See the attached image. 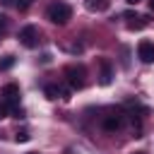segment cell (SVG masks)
Segmentation results:
<instances>
[{
  "label": "cell",
  "instance_id": "cell-9",
  "mask_svg": "<svg viewBox=\"0 0 154 154\" xmlns=\"http://www.w3.org/2000/svg\"><path fill=\"white\" fill-rule=\"evenodd\" d=\"M43 94H46V99H51V101H53V99H58L63 91H60V87H58V84H46V87H43Z\"/></svg>",
  "mask_w": 154,
  "mask_h": 154
},
{
  "label": "cell",
  "instance_id": "cell-15",
  "mask_svg": "<svg viewBox=\"0 0 154 154\" xmlns=\"http://www.w3.org/2000/svg\"><path fill=\"white\" fill-rule=\"evenodd\" d=\"M7 111H10V106H7V103H0V120L7 118Z\"/></svg>",
  "mask_w": 154,
  "mask_h": 154
},
{
  "label": "cell",
  "instance_id": "cell-8",
  "mask_svg": "<svg viewBox=\"0 0 154 154\" xmlns=\"http://www.w3.org/2000/svg\"><path fill=\"white\" fill-rule=\"evenodd\" d=\"M108 7V0H87V10L89 12H103Z\"/></svg>",
  "mask_w": 154,
  "mask_h": 154
},
{
  "label": "cell",
  "instance_id": "cell-18",
  "mask_svg": "<svg viewBox=\"0 0 154 154\" xmlns=\"http://www.w3.org/2000/svg\"><path fill=\"white\" fill-rule=\"evenodd\" d=\"M2 2H5V5H12V0H2Z\"/></svg>",
  "mask_w": 154,
  "mask_h": 154
},
{
  "label": "cell",
  "instance_id": "cell-20",
  "mask_svg": "<svg viewBox=\"0 0 154 154\" xmlns=\"http://www.w3.org/2000/svg\"><path fill=\"white\" fill-rule=\"evenodd\" d=\"M29 154H38V152H29Z\"/></svg>",
  "mask_w": 154,
  "mask_h": 154
},
{
  "label": "cell",
  "instance_id": "cell-16",
  "mask_svg": "<svg viewBox=\"0 0 154 154\" xmlns=\"http://www.w3.org/2000/svg\"><path fill=\"white\" fill-rule=\"evenodd\" d=\"M125 2H128V5H137L140 0H125Z\"/></svg>",
  "mask_w": 154,
  "mask_h": 154
},
{
  "label": "cell",
  "instance_id": "cell-7",
  "mask_svg": "<svg viewBox=\"0 0 154 154\" xmlns=\"http://www.w3.org/2000/svg\"><path fill=\"white\" fill-rule=\"evenodd\" d=\"M99 65H101V77H99V82H101V84H111V77H113V70H111V63H108V60L103 58V60H101Z\"/></svg>",
  "mask_w": 154,
  "mask_h": 154
},
{
  "label": "cell",
  "instance_id": "cell-19",
  "mask_svg": "<svg viewBox=\"0 0 154 154\" xmlns=\"http://www.w3.org/2000/svg\"><path fill=\"white\" fill-rule=\"evenodd\" d=\"M132 154H147V152H132Z\"/></svg>",
  "mask_w": 154,
  "mask_h": 154
},
{
  "label": "cell",
  "instance_id": "cell-17",
  "mask_svg": "<svg viewBox=\"0 0 154 154\" xmlns=\"http://www.w3.org/2000/svg\"><path fill=\"white\" fill-rule=\"evenodd\" d=\"M149 7H152V12H154V0H149Z\"/></svg>",
  "mask_w": 154,
  "mask_h": 154
},
{
  "label": "cell",
  "instance_id": "cell-4",
  "mask_svg": "<svg viewBox=\"0 0 154 154\" xmlns=\"http://www.w3.org/2000/svg\"><path fill=\"white\" fill-rule=\"evenodd\" d=\"M123 123H125V116H123V113H108V116L101 118V128H103L106 132H116V130H120Z\"/></svg>",
  "mask_w": 154,
  "mask_h": 154
},
{
  "label": "cell",
  "instance_id": "cell-3",
  "mask_svg": "<svg viewBox=\"0 0 154 154\" xmlns=\"http://www.w3.org/2000/svg\"><path fill=\"white\" fill-rule=\"evenodd\" d=\"M19 43L24 46V48H36L38 46V29L36 26H24L22 31H19Z\"/></svg>",
  "mask_w": 154,
  "mask_h": 154
},
{
  "label": "cell",
  "instance_id": "cell-2",
  "mask_svg": "<svg viewBox=\"0 0 154 154\" xmlns=\"http://www.w3.org/2000/svg\"><path fill=\"white\" fill-rule=\"evenodd\" d=\"M65 77H67L70 89H82L87 82V70H84V65H70L65 70Z\"/></svg>",
  "mask_w": 154,
  "mask_h": 154
},
{
  "label": "cell",
  "instance_id": "cell-1",
  "mask_svg": "<svg viewBox=\"0 0 154 154\" xmlns=\"http://www.w3.org/2000/svg\"><path fill=\"white\" fill-rule=\"evenodd\" d=\"M46 17L53 22V24H67L70 22V17H72V7L70 5H65V2H53L48 10H46Z\"/></svg>",
  "mask_w": 154,
  "mask_h": 154
},
{
  "label": "cell",
  "instance_id": "cell-11",
  "mask_svg": "<svg viewBox=\"0 0 154 154\" xmlns=\"http://www.w3.org/2000/svg\"><path fill=\"white\" fill-rule=\"evenodd\" d=\"M14 140H17V142H29V140H31V135H29L26 130H19V132L14 135Z\"/></svg>",
  "mask_w": 154,
  "mask_h": 154
},
{
  "label": "cell",
  "instance_id": "cell-6",
  "mask_svg": "<svg viewBox=\"0 0 154 154\" xmlns=\"http://www.w3.org/2000/svg\"><path fill=\"white\" fill-rule=\"evenodd\" d=\"M137 58L142 63H154V43L152 41H140L137 46Z\"/></svg>",
  "mask_w": 154,
  "mask_h": 154
},
{
  "label": "cell",
  "instance_id": "cell-13",
  "mask_svg": "<svg viewBox=\"0 0 154 154\" xmlns=\"http://www.w3.org/2000/svg\"><path fill=\"white\" fill-rule=\"evenodd\" d=\"M31 2H34V0H17V10H19V12H24V10H29V7H31Z\"/></svg>",
  "mask_w": 154,
  "mask_h": 154
},
{
  "label": "cell",
  "instance_id": "cell-14",
  "mask_svg": "<svg viewBox=\"0 0 154 154\" xmlns=\"http://www.w3.org/2000/svg\"><path fill=\"white\" fill-rule=\"evenodd\" d=\"M5 31H7V17L0 14V36H5Z\"/></svg>",
  "mask_w": 154,
  "mask_h": 154
},
{
  "label": "cell",
  "instance_id": "cell-10",
  "mask_svg": "<svg viewBox=\"0 0 154 154\" xmlns=\"http://www.w3.org/2000/svg\"><path fill=\"white\" fill-rule=\"evenodd\" d=\"M12 65H14V55H5V58L0 60V72H2V70H10Z\"/></svg>",
  "mask_w": 154,
  "mask_h": 154
},
{
  "label": "cell",
  "instance_id": "cell-12",
  "mask_svg": "<svg viewBox=\"0 0 154 154\" xmlns=\"http://www.w3.org/2000/svg\"><path fill=\"white\" fill-rule=\"evenodd\" d=\"M10 113H12V118H24V111L19 108V103L17 106H10Z\"/></svg>",
  "mask_w": 154,
  "mask_h": 154
},
{
  "label": "cell",
  "instance_id": "cell-5",
  "mask_svg": "<svg viewBox=\"0 0 154 154\" xmlns=\"http://www.w3.org/2000/svg\"><path fill=\"white\" fill-rule=\"evenodd\" d=\"M19 84H14V82H10V84H5L2 87V101L7 103V106H17L19 103Z\"/></svg>",
  "mask_w": 154,
  "mask_h": 154
}]
</instances>
